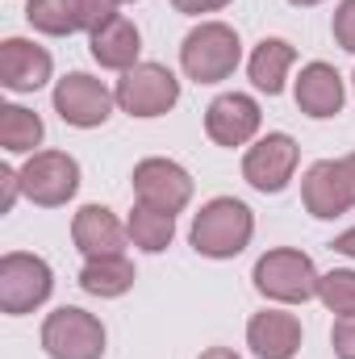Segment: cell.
<instances>
[{
  "label": "cell",
  "instance_id": "1",
  "mask_svg": "<svg viewBox=\"0 0 355 359\" xmlns=\"http://www.w3.org/2000/svg\"><path fill=\"white\" fill-rule=\"evenodd\" d=\"M251 238H255V213L239 196L205 201L201 213L192 217V230H188L192 251L205 259H234L251 247Z\"/></svg>",
  "mask_w": 355,
  "mask_h": 359
},
{
  "label": "cell",
  "instance_id": "2",
  "mask_svg": "<svg viewBox=\"0 0 355 359\" xmlns=\"http://www.w3.org/2000/svg\"><path fill=\"white\" fill-rule=\"evenodd\" d=\"M239 63H243V42L239 29H230L226 21H201L180 42V67L196 84H222L234 76Z\"/></svg>",
  "mask_w": 355,
  "mask_h": 359
},
{
  "label": "cell",
  "instance_id": "3",
  "mask_svg": "<svg viewBox=\"0 0 355 359\" xmlns=\"http://www.w3.org/2000/svg\"><path fill=\"white\" fill-rule=\"evenodd\" d=\"M251 280H255V292L267 297V301H276V305H305V301L318 297V280L322 276H318L314 259L305 251L276 247V251H267V255L255 259Z\"/></svg>",
  "mask_w": 355,
  "mask_h": 359
},
{
  "label": "cell",
  "instance_id": "4",
  "mask_svg": "<svg viewBox=\"0 0 355 359\" xmlns=\"http://www.w3.org/2000/svg\"><path fill=\"white\" fill-rule=\"evenodd\" d=\"M55 292V271L42 255L29 251H8L0 259V313L21 318L34 313L38 305H46Z\"/></svg>",
  "mask_w": 355,
  "mask_h": 359
},
{
  "label": "cell",
  "instance_id": "5",
  "mask_svg": "<svg viewBox=\"0 0 355 359\" xmlns=\"http://www.w3.org/2000/svg\"><path fill=\"white\" fill-rule=\"evenodd\" d=\"M42 351L51 359H105V326L80 305H59L42 322Z\"/></svg>",
  "mask_w": 355,
  "mask_h": 359
},
{
  "label": "cell",
  "instance_id": "6",
  "mask_svg": "<svg viewBox=\"0 0 355 359\" xmlns=\"http://www.w3.org/2000/svg\"><path fill=\"white\" fill-rule=\"evenodd\" d=\"M113 96H117L121 113H130V117H163V113L176 109L180 80L163 63H138V67L121 72Z\"/></svg>",
  "mask_w": 355,
  "mask_h": 359
},
{
  "label": "cell",
  "instance_id": "7",
  "mask_svg": "<svg viewBox=\"0 0 355 359\" xmlns=\"http://www.w3.org/2000/svg\"><path fill=\"white\" fill-rule=\"evenodd\" d=\"M21 192L42 209H59L80 192V163L67 151H38L21 168Z\"/></svg>",
  "mask_w": 355,
  "mask_h": 359
},
{
  "label": "cell",
  "instance_id": "8",
  "mask_svg": "<svg viewBox=\"0 0 355 359\" xmlns=\"http://www.w3.org/2000/svg\"><path fill=\"white\" fill-rule=\"evenodd\" d=\"M297 163H301L297 138L276 130V134L255 138V147H247V155H243V180H247L255 192L276 196V192L288 188V180L297 176Z\"/></svg>",
  "mask_w": 355,
  "mask_h": 359
},
{
  "label": "cell",
  "instance_id": "9",
  "mask_svg": "<svg viewBox=\"0 0 355 359\" xmlns=\"http://www.w3.org/2000/svg\"><path fill=\"white\" fill-rule=\"evenodd\" d=\"M113 104H117V96L88 72H72V76H63L55 84V113L76 130L105 126L113 117Z\"/></svg>",
  "mask_w": 355,
  "mask_h": 359
},
{
  "label": "cell",
  "instance_id": "10",
  "mask_svg": "<svg viewBox=\"0 0 355 359\" xmlns=\"http://www.w3.org/2000/svg\"><path fill=\"white\" fill-rule=\"evenodd\" d=\"M130 184H134L138 205H151V209H163V213H180L192 201V176H188V168H180L176 159L151 155V159L134 163Z\"/></svg>",
  "mask_w": 355,
  "mask_h": 359
},
{
  "label": "cell",
  "instance_id": "11",
  "mask_svg": "<svg viewBox=\"0 0 355 359\" xmlns=\"http://www.w3.org/2000/svg\"><path fill=\"white\" fill-rule=\"evenodd\" d=\"M260 126H264L260 100L247 96V92H222V96H213L209 109H205V134H209L217 147H226V151L247 147V142L260 134Z\"/></svg>",
  "mask_w": 355,
  "mask_h": 359
},
{
  "label": "cell",
  "instance_id": "12",
  "mask_svg": "<svg viewBox=\"0 0 355 359\" xmlns=\"http://www.w3.org/2000/svg\"><path fill=\"white\" fill-rule=\"evenodd\" d=\"M301 201L314 217L330 222V217H343L347 209L355 205V192H351V180L343 172V159H318L305 180H301Z\"/></svg>",
  "mask_w": 355,
  "mask_h": 359
},
{
  "label": "cell",
  "instance_id": "13",
  "mask_svg": "<svg viewBox=\"0 0 355 359\" xmlns=\"http://www.w3.org/2000/svg\"><path fill=\"white\" fill-rule=\"evenodd\" d=\"M55 72V59L46 46L29 38H4L0 42V84L8 92H38Z\"/></svg>",
  "mask_w": 355,
  "mask_h": 359
},
{
  "label": "cell",
  "instance_id": "14",
  "mask_svg": "<svg viewBox=\"0 0 355 359\" xmlns=\"http://www.w3.org/2000/svg\"><path fill=\"white\" fill-rule=\"evenodd\" d=\"M293 100L305 117L314 121H326V117H339L343 113V100H347V88H343V76L330 67V63H305L297 84H293Z\"/></svg>",
  "mask_w": 355,
  "mask_h": 359
},
{
  "label": "cell",
  "instance_id": "15",
  "mask_svg": "<svg viewBox=\"0 0 355 359\" xmlns=\"http://www.w3.org/2000/svg\"><path fill=\"white\" fill-rule=\"evenodd\" d=\"M301 322L284 309H264V313H251L247 322V347L255 359H293L301 351Z\"/></svg>",
  "mask_w": 355,
  "mask_h": 359
},
{
  "label": "cell",
  "instance_id": "16",
  "mask_svg": "<svg viewBox=\"0 0 355 359\" xmlns=\"http://www.w3.org/2000/svg\"><path fill=\"white\" fill-rule=\"evenodd\" d=\"M130 230L117 222L113 209L105 205H84L76 217H72V243L84 251V259H96V255H121Z\"/></svg>",
  "mask_w": 355,
  "mask_h": 359
},
{
  "label": "cell",
  "instance_id": "17",
  "mask_svg": "<svg viewBox=\"0 0 355 359\" xmlns=\"http://www.w3.org/2000/svg\"><path fill=\"white\" fill-rule=\"evenodd\" d=\"M88 50L100 67H109V72H130V67H138L142 34H138V25H134L130 17L117 13V17L105 21L96 34H88Z\"/></svg>",
  "mask_w": 355,
  "mask_h": 359
},
{
  "label": "cell",
  "instance_id": "18",
  "mask_svg": "<svg viewBox=\"0 0 355 359\" xmlns=\"http://www.w3.org/2000/svg\"><path fill=\"white\" fill-rule=\"evenodd\" d=\"M297 63V46L284 42V38H264L251 59H247V72H251V84L267 96H280L284 80H288V67Z\"/></svg>",
  "mask_w": 355,
  "mask_h": 359
},
{
  "label": "cell",
  "instance_id": "19",
  "mask_svg": "<svg viewBox=\"0 0 355 359\" xmlns=\"http://www.w3.org/2000/svg\"><path fill=\"white\" fill-rule=\"evenodd\" d=\"M134 264L126 259V251L121 255H96L88 259L84 268H80V288L88 292V297H100V301H113V297H126L130 288H134Z\"/></svg>",
  "mask_w": 355,
  "mask_h": 359
},
{
  "label": "cell",
  "instance_id": "20",
  "mask_svg": "<svg viewBox=\"0 0 355 359\" xmlns=\"http://www.w3.org/2000/svg\"><path fill=\"white\" fill-rule=\"evenodd\" d=\"M126 230H130V243L138 251L159 255L176 238V213H163V209H151V205H134L130 217H126Z\"/></svg>",
  "mask_w": 355,
  "mask_h": 359
},
{
  "label": "cell",
  "instance_id": "21",
  "mask_svg": "<svg viewBox=\"0 0 355 359\" xmlns=\"http://www.w3.org/2000/svg\"><path fill=\"white\" fill-rule=\"evenodd\" d=\"M42 134H46V126L34 109H25V104H4L0 109V147L8 155H38L34 147L42 142Z\"/></svg>",
  "mask_w": 355,
  "mask_h": 359
},
{
  "label": "cell",
  "instance_id": "22",
  "mask_svg": "<svg viewBox=\"0 0 355 359\" xmlns=\"http://www.w3.org/2000/svg\"><path fill=\"white\" fill-rule=\"evenodd\" d=\"M25 21L38 34H51V38L80 34V17H76V4L72 0H29L25 4Z\"/></svg>",
  "mask_w": 355,
  "mask_h": 359
},
{
  "label": "cell",
  "instance_id": "23",
  "mask_svg": "<svg viewBox=\"0 0 355 359\" xmlns=\"http://www.w3.org/2000/svg\"><path fill=\"white\" fill-rule=\"evenodd\" d=\"M318 301L335 318H355V268H335L318 280Z\"/></svg>",
  "mask_w": 355,
  "mask_h": 359
},
{
  "label": "cell",
  "instance_id": "24",
  "mask_svg": "<svg viewBox=\"0 0 355 359\" xmlns=\"http://www.w3.org/2000/svg\"><path fill=\"white\" fill-rule=\"evenodd\" d=\"M76 4V17H80V29L96 34L105 21L117 17V0H72Z\"/></svg>",
  "mask_w": 355,
  "mask_h": 359
},
{
  "label": "cell",
  "instance_id": "25",
  "mask_svg": "<svg viewBox=\"0 0 355 359\" xmlns=\"http://www.w3.org/2000/svg\"><path fill=\"white\" fill-rule=\"evenodd\" d=\"M330 34H335V42H339L347 55H355V0H343V4L335 8Z\"/></svg>",
  "mask_w": 355,
  "mask_h": 359
},
{
  "label": "cell",
  "instance_id": "26",
  "mask_svg": "<svg viewBox=\"0 0 355 359\" xmlns=\"http://www.w3.org/2000/svg\"><path fill=\"white\" fill-rule=\"evenodd\" d=\"M330 347L339 359H355V318H335L330 326Z\"/></svg>",
  "mask_w": 355,
  "mask_h": 359
},
{
  "label": "cell",
  "instance_id": "27",
  "mask_svg": "<svg viewBox=\"0 0 355 359\" xmlns=\"http://www.w3.org/2000/svg\"><path fill=\"white\" fill-rule=\"evenodd\" d=\"M17 196H21V172L0 168V213H13Z\"/></svg>",
  "mask_w": 355,
  "mask_h": 359
},
{
  "label": "cell",
  "instance_id": "28",
  "mask_svg": "<svg viewBox=\"0 0 355 359\" xmlns=\"http://www.w3.org/2000/svg\"><path fill=\"white\" fill-rule=\"evenodd\" d=\"M230 0H172V8L184 13V17H201V13H217V8H226Z\"/></svg>",
  "mask_w": 355,
  "mask_h": 359
},
{
  "label": "cell",
  "instance_id": "29",
  "mask_svg": "<svg viewBox=\"0 0 355 359\" xmlns=\"http://www.w3.org/2000/svg\"><path fill=\"white\" fill-rule=\"evenodd\" d=\"M330 247H335L339 255H347V259H355V226H351V230H343V234H339V238H335Z\"/></svg>",
  "mask_w": 355,
  "mask_h": 359
},
{
  "label": "cell",
  "instance_id": "30",
  "mask_svg": "<svg viewBox=\"0 0 355 359\" xmlns=\"http://www.w3.org/2000/svg\"><path fill=\"white\" fill-rule=\"evenodd\" d=\"M201 359H243V355L230 351V347H209V351H201Z\"/></svg>",
  "mask_w": 355,
  "mask_h": 359
},
{
  "label": "cell",
  "instance_id": "31",
  "mask_svg": "<svg viewBox=\"0 0 355 359\" xmlns=\"http://www.w3.org/2000/svg\"><path fill=\"white\" fill-rule=\"evenodd\" d=\"M343 172L351 180V192H355V155H343Z\"/></svg>",
  "mask_w": 355,
  "mask_h": 359
},
{
  "label": "cell",
  "instance_id": "32",
  "mask_svg": "<svg viewBox=\"0 0 355 359\" xmlns=\"http://www.w3.org/2000/svg\"><path fill=\"white\" fill-rule=\"evenodd\" d=\"M288 4H297V8H314V4H322V0H288Z\"/></svg>",
  "mask_w": 355,
  "mask_h": 359
},
{
  "label": "cell",
  "instance_id": "33",
  "mask_svg": "<svg viewBox=\"0 0 355 359\" xmlns=\"http://www.w3.org/2000/svg\"><path fill=\"white\" fill-rule=\"evenodd\" d=\"M117 4H134V0H117Z\"/></svg>",
  "mask_w": 355,
  "mask_h": 359
},
{
  "label": "cell",
  "instance_id": "34",
  "mask_svg": "<svg viewBox=\"0 0 355 359\" xmlns=\"http://www.w3.org/2000/svg\"><path fill=\"white\" fill-rule=\"evenodd\" d=\"M351 80H355V76H351Z\"/></svg>",
  "mask_w": 355,
  "mask_h": 359
}]
</instances>
